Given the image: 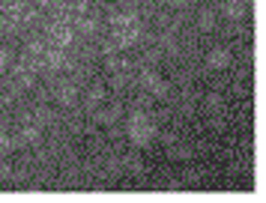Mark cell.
I'll return each mask as SVG.
<instances>
[{
  "label": "cell",
  "instance_id": "1",
  "mask_svg": "<svg viewBox=\"0 0 266 203\" xmlns=\"http://www.w3.org/2000/svg\"><path fill=\"white\" fill-rule=\"evenodd\" d=\"M126 135H129V141L138 150H144V147H150L159 138V126L153 123V117L147 111H132L129 120H126Z\"/></svg>",
  "mask_w": 266,
  "mask_h": 203
},
{
  "label": "cell",
  "instance_id": "2",
  "mask_svg": "<svg viewBox=\"0 0 266 203\" xmlns=\"http://www.w3.org/2000/svg\"><path fill=\"white\" fill-rule=\"evenodd\" d=\"M141 87H144L150 96H159V99L168 93V84H165V81H162L153 69H144V72H141Z\"/></svg>",
  "mask_w": 266,
  "mask_h": 203
},
{
  "label": "cell",
  "instance_id": "3",
  "mask_svg": "<svg viewBox=\"0 0 266 203\" xmlns=\"http://www.w3.org/2000/svg\"><path fill=\"white\" fill-rule=\"evenodd\" d=\"M207 66H210L213 72H222V69H228V66H231V51H228L225 45H216V48L207 54Z\"/></svg>",
  "mask_w": 266,
  "mask_h": 203
},
{
  "label": "cell",
  "instance_id": "4",
  "mask_svg": "<svg viewBox=\"0 0 266 203\" xmlns=\"http://www.w3.org/2000/svg\"><path fill=\"white\" fill-rule=\"evenodd\" d=\"M54 96H57V102H60L63 108H72L75 99H78V90H75V84H60Z\"/></svg>",
  "mask_w": 266,
  "mask_h": 203
},
{
  "label": "cell",
  "instance_id": "5",
  "mask_svg": "<svg viewBox=\"0 0 266 203\" xmlns=\"http://www.w3.org/2000/svg\"><path fill=\"white\" fill-rule=\"evenodd\" d=\"M21 141H24L27 147H36V144L42 141V129H39V123H24V129H21Z\"/></svg>",
  "mask_w": 266,
  "mask_h": 203
},
{
  "label": "cell",
  "instance_id": "6",
  "mask_svg": "<svg viewBox=\"0 0 266 203\" xmlns=\"http://www.w3.org/2000/svg\"><path fill=\"white\" fill-rule=\"evenodd\" d=\"M138 24V15L135 12H120L114 15V27H135Z\"/></svg>",
  "mask_w": 266,
  "mask_h": 203
},
{
  "label": "cell",
  "instance_id": "7",
  "mask_svg": "<svg viewBox=\"0 0 266 203\" xmlns=\"http://www.w3.org/2000/svg\"><path fill=\"white\" fill-rule=\"evenodd\" d=\"M117 117H120V108L114 105V108H108V111H102V114H99L96 120H99V123H105V126H111V123H114Z\"/></svg>",
  "mask_w": 266,
  "mask_h": 203
},
{
  "label": "cell",
  "instance_id": "8",
  "mask_svg": "<svg viewBox=\"0 0 266 203\" xmlns=\"http://www.w3.org/2000/svg\"><path fill=\"white\" fill-rule=\"evenodd\" d=\"M12 150H15V141H12L6 132H0V156H9Z\"/></svg>",
  "mask_w": 266,
  "mask_h": 203
},
{
  "label": "cell",
  "instance_id": "9",
  "mask_svg": "<svg viewBox=\"0 0 266 203\" xmlns=\"http://www.w3.org/2000/svg\"><path fill=\"white\" fill-rule=\"evenodd\" d=\"M48 66H51V69H60V66H63V54H60L57 48L48 51Z\"/></svg>",
  "mask_w": 266,
  "mask_h": 203
},
{
  "label": "cell",
  "instance_id": "10",
  "mask_svg": "<svg viewBox=\"0 0 266 203\" xmlns=\"http://www.w3.org/2000/svg\"><path fill=\"white\" fill-rule=\"evenodd\" d=\"M201 30H213V24H216V18H213V12H201Z\"/></svg>",
  "mask_w": 266,
  "mask_h": 203
},
{
  "label": "cell",
  "instance_id": "11",
  "mask_svg": "<svg viewBox=\"0 0 266 203\" xmlns=\"http://www.w3.org/2000/svg\"><path fill=\"white\" fill-rule=\"evenodd\" d=\"M54 36H57V42H60V48L72 42V30H66V27H63V30H54Z\"/></svg>",
  "mask_w": 266,
  "mask_h": 203
},
{
  "label": "cell",
  "instance_id": "12",
  "mask_svg": "<svg viewBox=\"0 0 266 203\" xmlns=\"http://www.w3.org/2000/svg\"><path fill=\"white\" fill-rule=\"evenodd\" d=\"M87 102H90V105H99V102H102V87H93L90 96H87Z\"/></svg>",
  "mask_w": 266,
  "mask_h": 203
},
{
  "label": "cell",
  "instance_id": "13",
  "mask_svg": "<svg viewBox=\"0 0 266 203\" xmlns=\"http://www.w3.org/2000/svg\"><path fill=\"white\" fill-rule=\"evenodd\" d=\"M48 120H51V114H48L45 108H42V111H36V123H39V126H45Z\"/></svg>",
  "mask_w": 266,
  "mask_h": 203
},
{
  "label": "cell",
  "instance_id": "14",
  "mask_svg": "<svg viewBox=\"0 0 266 203\" xmlns=\"http://www.w3.org/2000/svg\"><path fill=\"white\" fill-rule=\"evenodd\" d=\"M207 102H210V108H219V105H222V96H219V93H210Z\"/></svg>",
  "mask_w": 266,
  "mask_h": 203
},
{
  "label": "cell",
  "instance_id": "15",
  "mask_svg": "<svg viewBox=\"0 0 266 203\" xmlns=\"http://www.w3.org/2000/svg\"><path fill=\"white\" fill-rule=\"evenodd\" d=\"M93 27H96L93 21H81V30H84V33H93Z\"/></svg>",
  "mask_w": 266,
  "mask_h": 203
},
{
  "label": "cell",
  "instance_id": "16",
  "mask_svg": "<svg viewBox=\"0 0 266 203\" xmlns=\"http://www.w3.org/2000/svg\"><path fill=\"white\" fill-rule=\"evenodd\" d=\"M0 177H3V180H6V177H12V171H9V168H6V165H0Z\"/></svg>",
  "mask_w": 266,
  "mask_h": 203
},
{
  "label": "cell",
  "instance_id": "17",
  "mask_svg": "<svg viewBox=\"0 0 266 203\" xmlns=\"http://www.w3.org/2000/svg\"><path fill=\"white\" fill-rule=\"evenodd\" d=\"M0 3H9V0H0Z\"/></svg>",
  "mask_w": 266,
  "mask_h": 203
}]
</instances>
